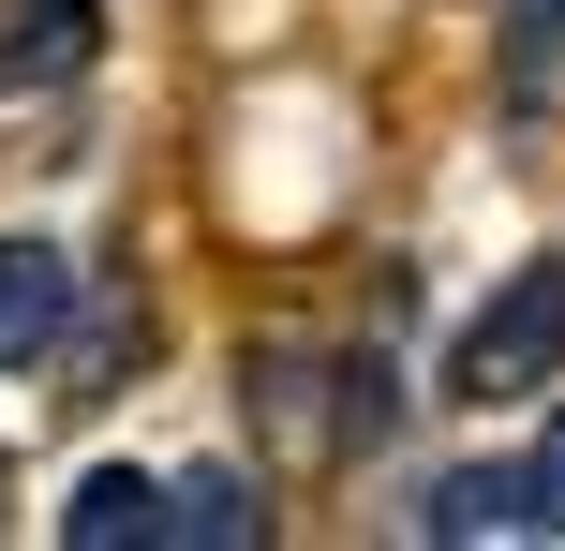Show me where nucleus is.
I'll return each instance as SVG.
<instances>
[{
  "mask_svg": "<svg viewBox=\"0 0 565 551\" xmlns=\"http://www.w3.org/2000/svg\"><path fill=\"white\" fill-rule=\"evenodd\" d=\"M536 507H551V537H565V417L536 433Z\"/></svg>",
  "mask_w": 565,
  "mask_h": 551,
  "instance_id": "obj_8",
  "label": "nucleus"
},
{
  "mask_svg": "<svg viewBox=\"0 0 565 551\" xmlns=\"http://www.w3.org/2000/svg\"><path fill=\"white\" fill-rule=\"evenodd\" d=\"M417 537H551V507H536V463H461V477H431Z\"/></svg>",
  "mask_w": 565,
  "mask_h": 551,
  "instance_id": "obj_3",
  "label": "nucleus"
},
{
  "mask_svg": "<svg viewBox=\"0 0 565 551\" xmlns=\"http://www.w3.org/2000/svg\"><path fill=\"white\" fill-rule=\"evenodd\" d=\"M105 60V0H0V105L15 89H75Z\"/></svg>",
  "mask_w": 565,
  "mask_h": 551,
  "instance_id": "obj_2",
  "label": "nucleus"
},
{
  "mask_svg": "<svg viewBox=\"0 0 565 551\" xmlns=\"http://www.w3.org/2000/svg\"><path fill=\"white\" fill-rule=\"evenodd\" d=\"M551 358H565V268H507V284L461 314L447 388L461 403H521V388H551Z\"/></svg>",
  "mask_w": 565,
  "mask_h": 551,
  "instance_id": "obj_1",
  "label": "nucleus"
},
{
  "mask_svg": "<svg viewBox=\"0 0 565 551\" xmlns=\"http://www.w3.org/2000/svg\"><path fill=\"white\" fill-rule=\"evenodd\" d=\"M507 75H521V89L565 75V0H507Z\"/></svg>",
  "mask_w": 565,
  "mask_h": 551,
  "instance_id": "obj_7",
  "label": "nucleus"
},
{
  "mask_svg": "<svg viewBox=\"0 0 565 551\" xmlns=\"http://www.w3.org/2000/svg\"><path fill=\"white\" fill-rule=\"evenodd\" d=\"M60 537H75V551H149V537H164V492H149L135 463H89L75 507H60Z\"/></svg>",
  "mask_w": 565,
  "mask_h": 551,
  "instance_id": "obj_5",
  "label": "nucleus"
},
{
  "mask_svg": "<svg viewBox=\"0 0 565 551\" xmlns=\"http://www.w3.org/2000/svg\"><path fill=\"white\" fill-rule=\"evenodd\" d=\"M60 314H75V254L60 239H0V373L60 343Z\"/></svg>",
  "mask_w": 565,
  "mask_h": 551,
  "instance_id": "obj_4",
  "label": "nucleus"
},
{
  "mask_svg": "<svg viewBox=\"0 0 565 551\" xmlns=\"http://www.w3.org/2000/svg\"><path fill=\"white\" fill-rule=\"evenodd\" d=\"M268 522H254V477H224V463H194L164 492V551H254Z\"/></svg>",
  "mask_w": 565,
  "mask_h": 551,
  "instance_id": "obj_6",
  "label": "nucleus"
}]
</instances>
